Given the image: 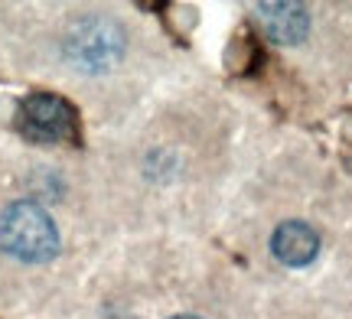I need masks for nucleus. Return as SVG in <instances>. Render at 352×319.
<instances>
[{"mask_svg": "<svg viewBox=\"0 0 352 319\" xmlns=\"http://www.w3.org/2000/svg\"><path fill=\"white\" fill-rule=\"evenodd\" d=\"M0 248L26 264H43L59 255V231L50 212L36 202H13L0 215Z\"/></svg>", "mask_w": 352, "mask_h": 319, "instance_id": "1", "label": "nucleus"}, {"mask_svg": "<svg viewBox=\"0 0 352 319\" xmlns=\"http://www.w3.org/2000/svg\"><path fill=\"white\" fill-rule=\"evenodd\" d=\"M254 16L267 36L274 43H297V39L307 36L310 29V16L303 10L300 3H254Z\"/></svg>", "mask_w": 352, "mask_h": 319, "instance_id": "4", "label": "nucleus"}, {"mask_svg": "<svg viewBox=\"0 0 352 319\" xmlns=\"http://www.w3.org/2000/svg\"><path fill=\"white\" fill-rule=\"evenodd\" d=\"M16 128L26 141L33 143H56V141H69L76 134V115L72 108L46 91H36L20 102L16 111Z\"/></svg>", "mask_w": 352, "mask_h": 319, "instance_id": "2", "label": "nucleus"}, {"mask_svg": "<svg viewBox=\"0 0 352 319\" xmlns=\"http://www.w3.org/2000/svg\"><path fill=\"white\" fill-rule=\"evenodd\" d=\"M173 319H199V316H173Z\"/></svg>", "mask_w": 352, "mask_h": 319, "instance_id": "6", "label": "nucleus"}, {"mask_svg": "<svg viewBox=\"0 0 352 319\" xmlns=\"http://www.w3.org/2000/svg\"><path fill=\"white\" fill-rule=\"evenodd\" d=\"M121 49H124V36L108 20H85L65 39V52L78 62V69H104L121 56Z\"/></svg>", "mask_w": 352, "mask_h": 319, "instance_id": "3", "label": "nucleus"}, {"mask_svg": "<svg viewBox=\"0 0 352 319\" xmlns=\"http://www.w3.org/2000/svg\"><path fill=\"white\" fill-rule=\"evenodd\" d=\"M271 251L287 268H307L320 251V238L307 222H284L271 235Z\"/></svg>", "mask_w": 352, "mask_h": 319, "instance_id": "5", "label": "nucleus"}]
</instances>
